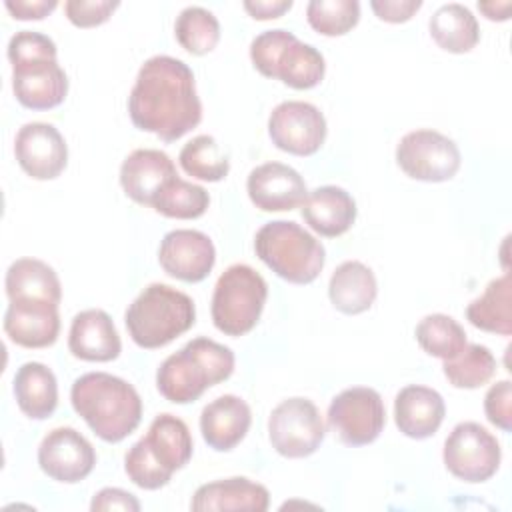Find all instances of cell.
Returning a JSON list of instances; mask_svg holds the SVG:
<instances>
[{"instance_id": "15", "label": "cell", "mask_w": 512, "mask_h": 512, "mask_svg": "<svg viewBox=\"0 0 512 512\" xmlns=\"http://www.w3.org/2000/svg\"><path fill=\"white\" fill-rule=\"evenodd\" d=\"M14 154L20 168L34 180H52L68 164V146L54 124L28 122L16 132Z\"/></svg>"}, {"instance_id": "7", "label": "cell", "mask_w": 512, "mask_h": 512, "mask_svg": "<svg viewBox=\"0 0 512 512\" xmlns=\"http://www.w3.org/2000/svg\"><path fill=\"white\" fill-rule=\"evenodd\" d=\"M250 60L262 76L278 78L294 90L318 86L326 70L322 52L284 28L260 32L250 42Z\"/></svg>"}, {"instance_id": "21", "label": "cell", "mask_w": 512, "mask_h": 512, "mask_svg": "<svg viewBox=\"0 0 512 512\" xmlns=\"http://www.w3.org/2000/svg\"><path fill=\"white\" fill-rule=\"evenodd\" d=\"M444 414V398L428 386H404L394 398V422L404 436L414 440H424L436 434Z\"/></svg>"}, {"instance_id": "10", "label": "cell", "mask_w": 512, "mask_h": 512, "mask_svg": "<svg viewBox=\"0 0 512 512\" xmlns=\"http://www.w3.org/2000/svg\"><path fill=\"white\" fill-rule=\"evenodd\" d=\"M324 434L320 410L308 398H286L270 412L268 438L280 456L306 458L320 448Z\"/></svg>"}, {"instance_id": "24", "label": "cell", "mask_w": 512, "mask_h": 512, "mask_svg": "<svg viewBox=\"0 0 512 512\" xmlns=\"http://www.w3.org/2000/svg\"><path fill=\"white\" fill-rule=\"evenodd\" d=\"M306 224L326 238H336L348 232L356 220V202L340 186H318L308 192L302 204Z\"/></svg>"}, {"instance_id": "26", "label": "cell", "mask_w": 512, "mask_h": 512, "mask_svg": "<svg viewBox=\"0 0 512 512\" xmlns=\"http://www.w3.org/2000/svg\"><path fill=\"white\" fill-rule=\"evenodd\" d=\"M14 398L18 408L32 420H44L58 406V382L42 362H24L14 374Z\"/></svg>"}, {"instance_id": "1", "label": "cell", "mask_w": 512, "mask_h": 512, "mask_svg": "<svg viewBox=\"0 0 512 512\" xmlns=\"http://www.w3.org/2000/svg\"><path fill=\"white\" fill-rule=\"evenodd\" d=\"M128 114L138 130L174 142L202 120L196 80L186 62L158 54L148 58L128 96Z\"/></svg>"}, {"instance_id": "34", "label": "cell", "mask_w": 512, "mask_h": 512, "mask_svg": "<svg viewBox=\"0 0 512 512\" xmlns=\"http://www.w3.org/2000/svg\"><path fill=\"white\" fill-rule=\"evenodd\" d=\"M174 36L186 52L202 56L216 48L220 40V22L202 6H186L176 16Z\"/></svg>"}, {"instance_id": "36", "label": "cell", "mask_w": 512, "mask_h": 512, "mask_svg": "<svg viewBox=\"0 0 512 512\" xmlns=\"http://www.w3.org/2000/svg\"><path fill=\"white\" fill-rule=\"evenodd\" d=\"M308 24L324 36H342L360 20L358 0H310L306 6Z\"/></svg>"}, {"instance_id": "29", "label": "cell", "mask_w": 512, "mask_h": 512, "mask_svg": "<svg viewBox=\"0 0 512 512\" xmlns=\"http://www.w3.org/2000/svg\"><path fill=\"white\" fill-rule=\"evenodd\" d=\"M466 318L484 332L512 334V278L508 272L486 284L482 296L466 306Z\"/></svg>"}, {"instance_id": "30", "label": "cell", "mask_w": 512, "mask_h": 512, "mask_svg": "<svg viewBox=\"0 0 512 512\" xmlns=\"http://www.w3.org/2000/svg\"><path fill=\"white\" fill-rule=\"evenodd\" d=\"M434 42L452 54L470 52L480 40L478 20L470 8L458 2L442 4L428 22Z\"/></svg>"}, {"instance_id": "13", "label": "cell", "mask_w": 512, "mask_h": 512, "mask_svg": "<svg viewBox=\"0 0 512 512\" xmlns=\"http://www.w3.org/2000/svg\"><path fill=\"white\" fill-rule=\"evenodd\" d=\"M268 134L276 148L294 156H312L326 140V118L310 102L286 100L270 112Z\"/></svg>"}, {"instance_id": "42", "label": "cell", "mask_w": 512, "mask_h": 512, "mask_svg": "<svg viewBox=\"0 0 512 512\" xmlns=\"http://www.w3.org/2000/svg\"><path fill=\"white\" fill-rule=\"evenodd\" d=\"M4 6L16 20H42L58 6V2L56 0H6Z\"/></svg>"}, {"instance_id": "2", "label": "cell", "mask_w": 512, "mask_h": 512, "mask_svg": "<svg viewBox=\"0 0 512 512\" xmlns=\"http://www.w3.org/2000/svg\"><path fill=\"white\" fill-rule=\"evenodd\" d=\"M70 402L76 414L104 442H120L142 420V400L132 384L108 372H88L74 380Z\"/></svg>"}, {"instance_id": "16", "label": "cell", "mask_w": 512, "mask_h": 512, "mask_svg": "<svg viewBox=\"0 0 512 512\" xmlns=\"http://www.w3.org/2000/svg\"><path fill=\"white\" fill-rule=\"evenodd\" d=\"M162 270L182 282L204 280L216 262V248L208 234L190 228H178L164 234L158 248Z\"/></svg>"}, {"instance_id": "18", "label": "cell", "mask_w": 512, "mask_h": 512, "mask_svg": "<svg viewBox=\"0 0 512 512\" xmlns=\"http://www.w3.org/2000/svg\"><path fill=\"white\" fill-rule=\"evenodd\" d=\"M6 336L22 348L52 346L60 334L58 304L48 300H10L4 312Z\"/></svg>"}, {"instance_id": "3", "label": "cell", "mask_w": 512, "mask_h": 512, "mask_svg": "<svg viewBox=\"0 0 512 512\" xmlns=\"http://www.w3.org/2000/svg\"><path fill=\"white\" fill-rule=\"evenodd\" d=\"M54 40L36 30H20L8 42L12 92L30 110H50L64 102L68 76L56 60Z\"/></svg>"}, {"instance_id": "25", "label": "cell", "mask_w": 512, "mask_h": 512, "mask_svg": "<svg viewBox=\"0 0 512 512\" xmlns=\"http://www.w3.org/2000/svg\"><path fill=\"white\" fill-rule=\"evenodd\" d=\"M378 294L374 272L360 260L342 262L330 276L328 296L342 314L366 312Z\"/></svg>"}, {"instance_id": "31", "label": "cell", "mask_w": 512, "mask_h": 512, "mask_svg": "<svg viewBox=\"0 0 512 512\" xmlns=\"http://www.w3.org/2000/svg\"><path fill=\"white\" fill-rule=\"evenodd\" d=\"M182 170L204 182H220L230 172L228 154L216 142L214 136L198 134L186 142L178 154Z\"/></svg>"}, {"instance_id": "43", "label": "cell", "mask_w": 512, "mask_h": 512, "mask_svg": "<svg viewBox=\"0 0 512 512\" xmlns=\"http://www.w3.org/2000/svg\"><path fill=\"white\" fill-rule=\"evenodd\" d=\"M292 8V0H246L244 10L256 20L278 18Z\"/></svg>"}, {"instance_id": "44", "label": "cell", "mask_w": 512, "mask_h": 512, "mask_svg": "<svg viewBox=\"0 0 512 512\" xmlns=\"http://www.w3.org/2000/svg\"><path fill=\"white\" fill-rule=\"evenodd\" d=\"M512 2H478V10L484 12L488 20H508L510 18Z\"/></svg>"}, {"instance_id": "41", "label": "cell", "mask_w": 512, "mask_h": 512, "mask_svg": "<svg viewBox=\"0 0 512 512\" xmlns=\"http://www.w3.org/2000/svg\"><path fill=\"white\" fill-rule=\"evenodd\" d=\"M92 512L100 510H126V512H138L140 502L136 500L134 494L122 490V488H102L100 492L94 494L90 502Z\"/></svg>"}, {"instance_id": "40", "label": "cell", "mask_w": 512, "mask_h": 512, "mask_svg": "<svg viewBox=\"0 0 512 512\" xmlns=\"http://www.w3.org/2000/svg\"><path fill=\"white\" fill-rule=\"evenodd\" d=\"M370 8L380 20L400 24L410 20L422 8V0H372Z\"/></svg>"}, {"instance_id": "22", "label": "cell", "mask_w": 512, "mask_h": 512, "mask_svg": "<svg viewBox=\"0 0 512 512\" xmlns=\"http://www.w3.org/2000/svg\"><path fill=\"white\" fill-rule=\"evenodd\" d=\"M252 424L250 406L234 394H224L202 408L200 432L204 442L218 452L238 446Z\"/></svg>"}, {"instance_id": "32", "label": "cell", "mask_w": 512, "mask_h": 512, "mask_svg": "<svg viewBox=\"0 0 512 512\" xmlns=\"http://www.w3.org/2000/svg\"><path fill=\"white\" fill-rule=\"evenodd\" d=\"M442 372L454 388H480L496 372V358L482 344H468L450 360H444Z\"/></svg>"}, {"instance_id": "11", "label": "cell", "mask_w": 512, "mask_h": 512, "mask_svg": "<svg viewBox=\"0 0 512 512\" xmlns=\"http://www.w3.org/2000/svg\"><path fill=\"white\" fill-rule=\"evenodd\" d=\"M446 470L464 482H486L500 466V442L478 422H460L444 440Z\"/></svg>"}, {"instance_id": "6", "label": "cell", "mask_w": 512, "mask_h": 512, "mask_svg": "<svg viewBox=\"0 0 512 512\" xmlns=\"http://www.w3.org/2000/svg\"><path fill=\"white\" fill-rule=\"evenodd\" d=\"M256 256L282 280L310 284L324 268L322 242L292 220L266 222L254 236Z\"/></svg>"}, {"instance_id": "5", "label": "cell", "mask_w": 512, "mask_h": 512, "mask_svg": "<svg viewBox=\"0 0 512 512\" xmlns=\"http://www.w3.org/2000/svg\"><path fill=\"white\" fill-rule=\"evenodd\" d=\"M124 322L136 346L154 350L188 332L196 322L192 298L168 284H148L128 306Z\"/></svg>"}, {"instance_id": "38", "label": "cell", "mask_w": 512, "mask_h": 512, "mask_svg": "<svg viewBox=\"0 0 512 512\" xmlns=\"http://www.w3.org/2000/svg\"><path fill=\"white\" fill-rule=\"evenodd\" d=\"M120 6L116 0H68L64 2L66 18L78 28H92L104 24Z\"/></svg>"}, {"instance_id": "33", "label": "cell", "mask_w": 512, "mask_h": 512, "mask_svg": "<svg viewBox=\"0 0 512 512\" xmlns=\"http://www.w3.org/2000/svg\"><path fill=\"white\" fill-rule=\"evenodd\" d=\"M414 336L426 354L440 360L454 358L466 346L464 328L452 316L440 312L424 316L418 322Z\"/></svg>"}, {"instance_id": "20", "label": "cell", "mask_w": 512, "mask_h": 512, "mask_svg": "<svg viewBox=\"0 0 512 512\" xmlns=\"http://www.w3.org/2000/svg\"><path fill=\"white\" fill-rule=\"evenodd\" d=\"M68 348L80 360L110 362L118 358L122 342L112 318L100 308H88L72 318Z\"/></svg>"}, {"instance_id": "35", "label": "cell", "mask_w": 512, "mask_h": 512, "mask_svg": "<svg viewBox=\"0 0 512 512\" xmlns=\"http://www.w3.org/2000/svg\"><path fill=\"white\" fill-rule=\"evenodd\" d=\"M208 204H210V194L206 192V188L176 176L154 198L152 208L166 218L192 220V218H200L208 210Z\"/></svg>"}, {"instance_id": "19", "label": "cell", "mask_w": 512, "mask_h": 512, "mask_svg": "<svg viewBox=\"0 0 512 512\" xmlns=\"http://www.w3.org/2000/svg\"><path fill=\"white\" fill-rule=\"evenodd\" d=\"M176 176V166L170 156L156 148H138L130 152L120 166V186L124 194L142 206H152L154 198Z\"/></svg>"}, {"instance_id": "8", "label": "cell", "mask_w": 512, "mask_h": 512, "mask_svg": "<svg viewBox=\"0 0 512 512\" xmlns=\"http://www.w3.org/2000/svg\"><path fill=\"white\" fill-rule=\"evenodd\" d=\"M268 284L248 264L228 266L216 280L212 294V322L226 336L250 332L264 310Z\"/></svg>"}, {"instance_id": "39", "label": "cell", "mask_w": 512, "mask_h": 512, "mask_svg": "<svg viewBox=\"0 0 512 512\" xmlns=\"http://www.w3.org/2000/svg\"><path fill=\"white\" fill-rule=\"evenodd\" d=\"M484 412L490 424L510 432L512 430V384L510 380H498L484 396Z\"/></svg>"}, {"instance_id": "28", "label": "cell", "mask_w": 512, "mask_h": 512, "mask_svg": "<svg viewBox=\"0 0 512 512\" xmlns=\"http://www.w3.org/2000/svg\"><path fill=\"white\" fill-rule=\"evenodd\" d=\"M152 452V456L164 466L168 472H176L184 468L190 458H192V436L184 420H180L174 414H158L150 428L148 434L142 436Z\"/></svg>"}, {"instance_id": "23", "label": "cell", "mask_w": 512, "mask_h": 512, "mask_svg": "<svg viewBox=\"0 0 512 512\" xmlns=\"http://www.w3.org/2000/svg\"><path fill=\"white\" fill-rule=\"evenodd\" d=\"M270 506V492L266 486L244 476L214 480L196 488L190 508L196 512H226L248 510L264 512Z\"/></svg>"}, {"instance_id": "14", "label": "cell", "mask_w": 512, "mask_h": 512, "mask_svg": "<svg viewBox=\"0 0 512 512\" xmlns=\"http://www.w3.org/2000/svg\"><path fill=\"white\" fill-rule=\"evenodd\" d=\"M38 464L52 480L76 484L94 470L96 452L76 428L58 426L42 438L38 446Z\"/></svg>"}, {"instance_id": "17", "label": "cell", "mask_w": 512, "mask_h": 512, "mask_svg": "<svg viewBox=\"0 0 512 512\" xmlns=\"http://www.w3.org/2000/svg\"><path fill=\"white\" fill-rule=\"evenodd\" d=\"M246 190L262 212H286L304 204L308 188L298 170L282 162H266L250 170Z\"/></svg>"}, {"instance_id": "9", "label": "cell", "mask_w": 512, "mask_h": 512, "mask_svg": "<svg viewBox=\"0 0 512 512\" xmlns=\"http://www.w3.org/2000/svg\"><path fill=\"white\" fill-rule=\"evenodd\" d=\"M326 420L342 444L366 446L384 430V400L374 388L368 386L346 388L332 398Z\"/></svg>"}, {"instance_id": "4", "label": "cell", "mask_w": 512, "mask_h": 512, "mask_svg": "<svg viewBox=\"0 0 512 512\" xmlns=\"http://www.w3.org/2000/svg\"><path fill=\"white\" fill-rule=\"evenodd\" d=\"M234 362V352L228 346L198 336L160 364L156 388L174 404H190L198 400L206 388L230 378Z\"/></svg>"}, {"instance_id": "27", "label": "cell", "mask_w": 512, "mask_h": 512, "mask_svg": "<svg viewBox=\"0 0 512 512\" xmlns=\"http://www.w3.org/2000/svg\"><path fill=\"white\" fill-rule=\"evenodd\" d=\"M6 296L8 300H48L60 304L62 286L52 266L38 258H18L6 270Z\"/></svg>"}, {"instance_id": "37", "label": "cell", "mask_w": 512, "mask_h": 512, "mask_svg": "<svg viewBox=\"0 0 512 512\" xmlns=\"http://www.w3.org/2000/svg\"><path fill=\"white\" fill-rule=\"evenodd\" d=\"M124 470L128 478L144 490H158L166 486L172 478V472H168L160 462L152 456L148 444L144 438L134 442L130 450L124 456Z\"/></svg>"}, {"instance_id": "12", "label": "cell", "mask_w": 512, "mask_h": 512, "mask_svg": "<svg viewBox=\"0 0 512 512\" xmlns=\"http://www.w3.org/2000/svg\"><path fill=\"white\" fill-rule=\"evenodd\" d=\"M396 162L402 172L422 182H446L460 170L456 142L436 130H412L396 146Z\"/></svg>"}]
</instances>
